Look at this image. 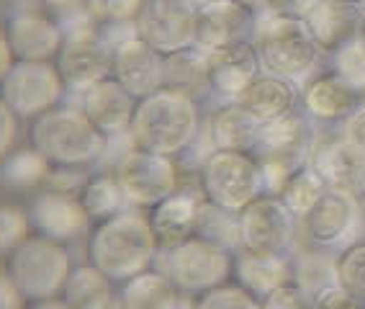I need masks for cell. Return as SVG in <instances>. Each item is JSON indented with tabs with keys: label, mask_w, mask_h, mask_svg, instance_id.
Masks as SVG:
<instances>
[{
	"label": "cell",
	"mask_w": 365,
	"mask_h": 309,
	"mask_svg": "<svg viewBox=\"0 0 365 309\" xmlns=\"http://www.w3.org/2000/svg\"><path fill=\"white\" fill-rule=\"evenodd\" d=\"M260 73L262 65L252 41L209 52L211 98H216L219 103L222 101H237Z\"/></svg>",
	"instance_id": "23"
},
{
	"label": "cell",
	"mask_w": 365,
	"mask_h": 309,
	"mask_svg": "<svg viewBox=\"0 0 365 309\" xmlns=\"http://www.w3.org/2000/svg\"><path fill=\"white\" fill-rule=\"evenodd\" d=\"M309 168L327 188L365 196V152L352 142L345 126L317 132Z\"/></svg>",
	"instance_id": "14"
},
{
	"label": "cell",
	"mask_w": 365,
	"mask_h": 309,
	"mask_svg": "<svg viewBox=\"0 0 365 309\" xmlns=\"http://www.w3.org/2000/svg\"><path fill=\"white\" fill-rule=\"evenodd\" d=\"M262 309H319V299L291 278L262 299Z\"/></svg>",
	"instance_id": "41"
},
{
	"label": "cell",
	"mask_w": 365,
	"mask_h": 309,
	"mask_svg": "<svg viewBox=\"0 0 365 309\" xmlns=\"http://www.w3.org/2000/svg\"><path fill=\"white\" fill-rule=\"evenodd\" d=\"M21 124H24V121L16 116L14 108H11V106L3 101V96H0V163L19 147Z\"/></svg>",
	"instance_id": "42"
},
{
	"label": "cell",
	"mask_w": 365,
	"mask_h": 309,
	"mask_svg": "<svg viewBox=\"0 0 365 309\" xmlns=\"http://www.w3.org/2000/svg\"><path fill=\"white\" fill-rule=\"evenodd\" d=\"M178 309H193V299H190V296H182V302L178 304Z\"/></svg>",
	"instance_id": "54"
},
{
	"label": "cell",
	"mask_w": 365,
	"mask_h": 309,
	"mask_svg": "<svg viewBox=\"0 0 365 309\" xmlns=\"http://www.w3.org/2000/svg\"><path fill=\"white\" fill-rule=\"evenodd\" d=\"M39 8L57 19L62 26L88 19V0H39Z\"/></svg>",
	"instance_id": "43"
},
{
	"label": "cell",
	"mask_w": 365,
	"mask_h": 309,
	"mask_svg": "<svg viewBox=\"0 0 365 309\" xmlns=\"http://www.w3.org/2000/svg\"><path fill=\"white\" fill-rule=\"evenodd\" d=\"M118 176V183L124 188L129 206L147 209L157 206L163 198L178 191L182 183V168L178 158L157 155L129 145L111 165Z\"/></svg>",
	"instance_id": "10"
},
{
	"label": "cell",
	"mask_w": 365,
	"mask_h": 309,
	"mask_svg": "<svg viewBox=\"0 0 365 309\" xmlns=\"http://www.w3.org/2000/svg\"><path fill=\"white\" fill-rule=\"evenodd\" d=\"M157 268H163L182 296H196L232 281L235 276V253L224 245L193 235L182 243L165 248L157 255Z\"/></svg>",
	"instance_id": "6"
},
{
	"label": "cell",
	"mask_w": 365,
	"mask_h": 309,
	"mask_svg": "<svg viewBox=\"0 0 365 309\" xmlns=\"http://www.w3.org/2000/svg\"><path fill=\"white\" fill-rule=\"evenodd\" d=\"M26 309H72L70 304L62 299V296H57V299H44V302H31Z\"/></svg>",
	"instance_id": "49"
},
{
	"label": "cell",
	"mask_w": 365,
	"mask_h": 309,
	"mask_svg": "<svg viewBox=\"0 0 365 309\" xmlns=\"http://www.w3.org/2000/svg\"><path fill=\"white\" fill-rule=\"evenodd\" d=\"M291 278H294L291 255H262V253L245 250V248L235 253V276H232V281L245 286L260 302L270 291L278 289L281 283L291 281Z\"/></svg>",
	"instance_id": "27"
},
{
	"label": "cell",
	"mask_w": 365,
	"mask_h": 309,
	"mask_svg": "<svg viewBox=\"0 0 365 309\" xmlns=\"http://www.w3.org/2000/svg\"><path fill=\"white\" fill-rule=\"evenodd\" d=\"M26 209L34 235L49 237L70 248L80 240H88L93 230V219L88 217L78 193L41 188L26 198Z\"/></svg>",
	"instance_id": "15"
},
{
	"label": "cell",
	"mask_w": 365,
	"mask_h": 309,
	"mask_svg": "<svg viewBox=\"0 0 365 309\" xmlns=\"http://www.w3.org/2000/svg\"><path fill=\"white\" fill-rule=\"evenodd\" d=\"M365 103L358 91H352L345 80L332 70H317L301 86L299 111L312 121L317 129H334L345 126L347 118Z\"/></svg>",
	"instance_id": "16"
},
{
	"label": "cell",
	"mask_w": 365,
	"mask_h": 309,
	"mask_svg": "<svg viewBox=\"0 0 365 309\" xmlns=\"http://www.w3.org/2000/svg\"><path fill=\"white\" fill-rule=\"evenodd\" d=\"M111 75L134 98H144L165 88V57L137 36L113 49Z\"/></svg>",
	"instance_id": "24"
},
{
	"label": "cell",
	"mask_w": 365,
	"mask_h": 309,
	"mask_svg": "<svg viewBox=\"0 0 365 309\" xmlns=\"http://www.w3.org/2000/svg\"><path fill=\"white\" fill-rule=\"evenodd\" d=\"M34 235L26 204L16 198H0V263Z\"/></svg>",
	"instance_id": "36"
},
{
	"label": "cell",
	"mask_w": 365,
	"mask_h": 309,
	"mask_svg": "<svg viewBox=\"0 0 365 309\" xmlns=\"http://www.w3.org/2000/svg\"><path fill=\"white\" fill-rule=\"evenodd\" d=\"M242 248L262 255H291L299 240V219L288 211L281 196L262 193L237 214Z\"/></svg>",
	"instance_id": "12"
},
{
	"label": "cell",
	"mask_w": 365,
	"mask_h": 309,
	"mask_svg": "<svg viewBox=\"0 0 365 309\" xmlns=\"http://www.w3.org/2000/svg\"><path fill=\"white\" fill-rule=\"evenodd\" d=\"M0 193H3V183H0Z\"/></svg>",
	"instance_id": "57"
},
{
	"label": "cell",
	"mask_w": 365,
	"mask_h": 309,
	"mask_svg": "<svg viewBox=\"0 0 365 309\" xmlns=\"http://www.w3.org/2000/svg\"><path fill=\"white\" fill-rule=\"evenodd\" d=\"M260 126V121L250 116L240 101H222L211 108L206 118V137L211 150L252 152Z\"/></svg>",
	"instance_id": "26"
},
{
	"label": "cell",
	"mask_w": 365,
	"mask_h": 309,
	"mask_svg": "<svg viewBox=\"0 0 365 309\" xmlns=\"http://www.w3.org/2000/svg\"><path fill=\"white\" fill-rule=\"evenodd\" d=\"M337 3H347V6H355L360 11H365V0H337Z\"/></svg>",
	"instance_id": "53"
},
{
	"label": "cell",
	"mask_w": 365,
	"mask_h": 309,
	"mask_svg": "<svg viewBox=\"0 0 365 309\" xmlns=\"http://www.w3.org/2000/svg\"><path fill=\"white\" fill-rule=\"evenodd\" d=\"M80 201H83L93 224L103 222L108 217H116L118 211L129 209L126 193L121 188V183H118V176L113 168H96V171H91L83 191H80Z\"/></svg>",
	"instance_id": "33"
},
{
	"label": "cell",
	"mask_w": 365,
	"mask_h": 309,
	"mask_svg": "<svg viewBox=\"0 0 365 309\" xmlns=\"http://www.w3.org/2000/svg\"><path fill=\"white\" fill-rule=\"evenodd\" d=\"M291 263H294V281L301 283L307 291H312L317 299L324 291L337 286V255H332L329 248L314 243L301 245L296 240Z\"/></svg>",
	"instance_id": "32"
},
{
	"label": "cell",
	"mask_w": 365,
	"mask_h": 309,
	"mask_svg": "<svg viewBox=\"0 0 365 309\" xmlns=\"http://www.w3.org/2000/svg\"><path fill=\"white\" fill-rule=\"evenodd\" d=\"M196 14L193 0H144L134 26L144 44L168 57L196 46Z\"/></svg>",
	"instance_id": "13"
},
{
	"label": "cell",
	"mask_w": 365,
	"mask_h": 309,
	"mask_svg": "<svg viewBox=\"0 0 365 309\" xmlns=\"http://www.w3.org/2000/svg\"><path fill=\"white\" fill-rule=\"evenodd\" d=\"M118 283H113L93 263H75L65 283L62 299L72 309H111L116 304Z\"/></svg>",
	"instance_id": "31"
},
{
	"label": "cell",
	"mask_w": 365,
	"mask_h": 309,
	"mask_svg": "<svg viewBox=\"0 0 365 309\" xmlns=\"http://www.w3.org/2000/svg\"><path fill=\"white\" fill-rule=\"evenodd\" d=\"M137 101L113 75L91 86L75 96V103L85 111L96 129L106 139H126L131 129V118L137 111Z\"/></svg>",
	"instance_id": "20"
},
{
	"label": "cell",
	"mask_w": 365,
	"mask_h": 309,
	"mask_svg": "<svg viewBox=\"0 0 365 309\" xmlns=\"http://www.w3.org/2000/svg\"><path fill=\"white\" fill-rule=\"evenodd\" d=\"M111 309H124V307H121V304H118V302H116V304H113V307H111Z\"/></svg>",
	"instance_id": "56"
},
{
	"label": "cell",
	"mask_w": 365,
	"mask_h": 309,
	"mask_svg": "<svg viewBox=\"0 0 365 309\" xmlns=\"http://www.w3.org/2000/svg\"><path fill=\"white\" fill-rule=\"evenodd\" d=\"M193 309H262V302L237 281H227L193 299Z\"/></svg>",
	"instance_id": "38"
},
{
	"label": "cell",
	"mask_w": 365,
	"mask_h": 309,
	"mask_svg": "<svg viewBox=\"0 0 365 309\" xmlns=\"http://www.w3.org/2000/svg\"><path fill=\"white\" fill-rule=\"evenodd\" d=\"M116 302L124 309H178L182 294L163 268L152 265L129 281L118 283Z\"/></svg>",
	"instance_id": "29"
},
{
	"label": "cell",
	"mask_w": 365,
	"mask_h": 309,
	"mask_svg": "<svg viewBox=\"0 0 365 309\" xmlns=\"http://www.w3.org/2000/svg\"><path fill=\"white\" fill-rule=\"evenodd\" d=\"M196 6H206V3H211V0H193Z\"/></svg>",
	"instance_id": "55"
},
{
	"label": "cell",
	"mask_w": 365,
	"mask_h": 309,
	"mask_svg": "<svg viewBox=\"0 0 365 309\" xmlns=\"http://www.w3.org/2000/svg\"><path fill=\"white\" fill-rule=\"evenodd\" d=\"M54 65L65 80L67 98H70L111 75L113 49L106 41L98 24L88 16L65 26V41Z\"/></svg>",
	"instance_id": "9"
},
{
	"label": "cell",
	"mask_w": 365,
	"mask_h": 309,
	"mask_svg": "<svg viewBox=\"0 0 365 309\" xmlns=\"http://www.w3.org/2000/svg\"><path fill=\"white\" fill-rule=\"evenodd\" d=\"M16 59L29 62H54L65 41V26L41 11L39 6H26L8 11L3 21Z\"/></svg>",
	"instance_id": "17"
},
{
	"label": "cell",
	"mask_w": 365,
	"mask_h": 309,
	"mask_svg": "<svg viewBox=\"0 0 365 309\" xmlns=\"http://www.w3.org/2000/svg\"><path fill=\"white\" fill-rule=\"evenodd\" d=\"M198 186L211 204L240 214L250 201L265 193L260 163L252 152L211 150L198 165Z\"/></svg>",
	"instance_id": "8"
},
{
	"label": "cell",
	"mask_w": 365,
	"mask_h": 309,
	"mask_svg": "<svg viewBox=\"0 0 365 309\" xmlns=\"http://www.w3.org/2000/svg\"><path fill=\"white\" fill-rule=\"evenodd\" d=\"M165 88L180 91L196 101L211 98L209 83V52L198 46L182 49V52L168 54L165 57Z\"/></svg>",
	"instance_id": "30"
},
{
	"label": "cell",
	"mask_w": 365,
	"mask_h": 309,
	"mask_svg": "<svg viewBox=\"0 0 365 309\" xmlns=\"http://www.w3.org/2000/svg\"><path fill=\"white\" fill-rule=\"evenodd\" d=\"M240 3H245V6L255 8V11H262L265 8V0H240Z\"/></svg>",
	"instance_id": "52"
},
{
	"label": "cell",
	"mask_w": 365,
	"mask_h": 309,
	"mask_svg": "<svg viewBox=\"0 0 365 309\" xmlns=\"http://www.w3.org/2000/svg\"><path fill=\"white\" fill-rule=\"evenodd\" d=\"M319 309H365V302H360L358 296L347 294L345 289L334 286V289L324 291L319 296Z\"/></svg>",
	"instance_id": "45"
},
{
	"label": "cell",
	"mask_w": 365,
	"mask_h": 309,
	"mask_svg": "<svg viewBox=\"0 0 365 309\" xmlns=\"http://www.w3.org/2000/svg\"><path fill=\"white\" fill-rule=\"evenodd\" d=\"M327 70L345 80L352 91H358L365 98V52L360 49L358 41L342 46L339 52L327 57Z\"/></svg>",
	"instance_id": "39"
},
{
	"label": "cell",
	"mask_w": 365,
	"mask_h": 309,
	"mask_svg": "<svg viewBox=\"0 0 365 309\" xmlns=\"http://www.w3.org/2000/svg\"><path fill=\"white\" fill-rule=\"evenodd\" d=\"M203 201H206V196H203L196 178V181H182L178 191H173L157 206H152L150 222L157 243H160V250L173 248V245L196 235Z\"/></svg>",
	"instance_id": "21"
},
{
	"label": "cell",
	"mask_w": 365,
	"mask_h": 309,
	"mask_svg": "<svg viewBox=\"0 0 365 309\" xmlns=\"http://www.w3.org/2000/svg\"><path fill=\"white\" fill-rule=\"evenodd\" d=\"M358 44H360V49L365 52V11H363V16H360V26H358Z\"/></svg>",
	"instance_id": "51"
},
{
	"label": "cell",
	"mask_w": 365,
	"mask_h": 309,
	"mask_svg": "<svg viewBox=\"0 0 365 309\" xmlns=\"http://www.w3.org/2000/svg\"><path fill=\"white\" fill-rule=\"evenodd\" d=\"M337 286L365 302V240L345 245L337 253Z\"/></svg>",
	"instance_id": "37"
},
{
	"label": "cell",
	"mask_w": 365,
	"mask_h": 309,
	"mask_svg": "<svg viewBox=\"0 0 365 309\" xmlns=\"http://www.w3.org/2000/svg\"><path fill=\"white\" fill-rule=\"evenodd\" d=\"M3 263L29 304L62 296L67 278L75 268L70 245L41 235L24 240Z\"/></svg>",
	"instance_id": "7"
},
{
	"label": "cell",
	"mask_w": 365,
	"mask_h": 309,
	"mask_svg": "<svg viewBox=\"0 0 365 309\" xmlns=\"http://www.w3.org/2000/svg\"><path fill=\"white\" fill-rule=\"evenodd\" d=\"M363 11L337 0H314L312 6L301 14L309 29L314 46L319 49L322 57L339 52L342 46L358 41V26Z\"/></svg>",
	"instance_id": "22"
},
{
	"label": "cell",
	"mask_w": 365,
	"mask_h": 309,
	"mask_svg": "<svg viewBox=\"0 0 365 309\" xmlns=\"http://www.w3.org/2000/svg\"><path fill=\"white\" fill-rule=\"evenodd\" d=\"M314 0H265L267 11H278V14H296L301 16L312 6Z\"/></svg>",
	"instance_id": "47"
},
{
	"label": "cell",
	"mask_w": 365,
	"mask_h": 309,
	"mask_svg": "<svg viewBox=\"0 0 365 309\" xmlns=\"http://www.w3.org/2000/svg\"><path fill=\"white\" fill-rule=\"evenodd\" d=\"M196 235L206 237V240H214V243L229 248L232 253H237L242 248L240 217H237L235 211H227L222 206L211 204V201H203L201 214H198Z\"/></svg>",
	"instance_id": "34"
},
{
	"label": "cell",
	"mask_w": 365,
	"mask_h": 309,
	"mask_svg": "<svg viewBox=\"0 0 365 309\" xmlns=\"http://www.w3.org/2000/svg\"><path fill=\"white\" fill-rule=\"evenodd\" d=\"M317 132L319 129L301 111H294L260 126L252 155L260 163L265 193L278 196L288 178L296 171H301L304 165H309Z\"/></svg>",
	"instance_id": "5"
},
{
	"label": "cell",
	"mask_w": 365,
	"mask_h": 309,
	"mask_svg": "<svg viewBox=\"0 0 365 309\" xmlns=\"http://www.w3.org/2000/svg\"><path fill=\"white\" fill-rule=\"evenodd\" d=\"M327 186L319 181V176L309 168V165H304L301 171H296L294 176L288 178L286 186L281 188V201L288 206V211L294 214L296 219H304L309 214V209H312L317 201H319V196L324 193Z\"/></svg>",
	"instance_id": "35"
},
{
	"label": "cell",
	"mask_w": 365,
	"mask_h": 309,
	"mask_svg": "<svg viewBox=\"0 0 365 309\" xmlns=\"http://www.w3.org/2000/svg\"><path fill=\"white\" fill-rule=\"evenodd\" d=\"M0 6H6L8 11H16V8L39 6V0H0Z\"/></svg>",
	"instance_id": "50"
},
{
	"label": "cell",
	"mask_w": 365,
	"mask_h": 309,
	"mask_svg": "<svg viewBox=\"0 0 365 309\" xmlns=\"http://www.w3.org/2000/svg\"><path fill=\"white\" fill-rule=\"evenodd\" d=\"M360 196L339 188H324L319 201L309 209V214L299 222V237L322 248L350 245L347 237L358 224Z\"/></svg>",
	"instance_id": "19"
},
{
	"label": "cell",
	"mask_w": 365,
	"mask_h": 309,
	"mask_svg": "<svg viewBox=\"0 0 365 309\" xmlns=\"http://www.w3.org/2000/svg\"><path fill=\"white\" fill-rule=\"evenodd\" d=\"M26 142L54 168L96 171L108 152V139L96 129L78 103H59L52 111L29 121Z\"/></svg>",
	"instance_id": "3"
},
{
	"label": "cell",
	"mask_w": 365,
	"mask_h": 309,
	"mask_svg": "<svg viewBox=\"0 0 365 309\" xmlns=\"http://www.w3.org/2000/svg\"><path fill=\"white\" fill-rule=\"evenodd\" d=\"M0 96L21 121H34L67 101V86L54 62L16 59L0 83Z\"/></svg>",
	"instance_id": "11"
},
{
	"label": "cell",
	"mask_w": 365,
	"mask_h": 309,
	"mask_svg": "<svg viewBox=\"0 0 365 309\" xmlns=\"http://www.w3.org/2000/svg\"><path fill=\"white\" fill-rule=\"evenodd\" d=\"M54 165L34 145H19L0 163V183L3 193L14 198H29L46 186V178Z\"/></svg>",
	"instance_id": "28"
},
{
	"label": "cell",
	"mask_w": 365,
	"mask_h": 309,
	"mask_svg": "<svg viewBox=\"0 0 365 309\" xmlns=\"http://www.w3.org/2000/svg\"><path fill=\"white\" fill-rule=\"evenodd\" d=\"M257 14L260 11L240 0H211L206 6H198L196 46L203 52H216L224 46L252 41Z\"/></svg>",
	"instance_id": "18"
},
{
	"label": "cell",
	"mask_w": 365,
	"mask_h": 309,
	"mask_svg": "<svg viewBox=\"0 0 365 309\" xmlns=\"http://www.w3.org/2000/svg\"><path fill=\"white\" fill-rule=\"evenodd\" d=\"M201 129V101L173 88H160L137 101L129 139L134 147L180 160L193 150Z\"/></svg>",
	"instance_id": "2"
},
{
	"label": "cell",
	"mask_w": 365,
	"mask_h": 309,
	"mask_svg": "<svg viewBox=\"0 0 365 309\" xmlns=\"http://www.w3.org/2000/svg\"><path fill=\"white\" fill-rule=\"evenodd\" d=\"M345 132L350 134V139H352V142H355V145H358L360 150L365 152V103L360 106L358 111L352 113L350 118H347Z\"/></svg>",
	"instance_id": "46"
},
{
	"label": "cell",
	"mask_w": 365,
	"mask_h": 309,
	"mask_svg": "<svg viewBox=\"0 0 365 309\" xmlns=\"http://www.w3.org/2000/svg\"><path fill=\"white\" fill-rule=\"evenodd\" d=\"M14 62H16V54H14V49H11V41H8L6 26L0 24V83H3V78L8 75V70L14 67Z\"/></svg>",
	"instance_id": "48"
},
{
	"label": "cell",
	"mask_w": 365,
	"mask_h": 309,
	"mask_svg": "<svg viewBox=\"0 0 365 309\" xmlns=\"http://www.w3.org/2000/svg\"><path fill=\"white\" fill-rule=\"evenodd\" d=\"M160 255L150 211L129 206L116 217L93 224L85 240V260L93 263L113 283H124L131 276L152 268Z\"/></svg>",
	"instance_id": "1"
},
{
	"label": "cell",
	"mask_w": 365,
	"mask_h": 309,
	"mask_svg": "<svg viewBox=\"0 0 365 309\" xmlns=\"http://www.w3.org/2000/svg\"><path fill=\"white\" fill-rule=\"evenodd\" d=\"M26 296L21 294L14 276L8 273L6 263H0V309H26Z\"/></svg>",
	"instance_id": "44"
},
{
	"label": "cell",
	"mask_w": 365,
	"mask_h": 309,
	"mask_svg": "<svg viewBox=\"0 0 365 309\" xmlns=\"http://www.w3.org/2000/svg\"><path fill=\"white\" fill-rule=\"evenodd\" d=\"M237 101L247 108L250 116H255L260 124H267V121H275V118L299 111L301 91L294 80L262 70Z\"/></svg>",
	"instance_id": "25"
},
{
	"label": "cell",
	"mask_w": 365,
	"mask_h": 309,
	"mask_svg": "<svg viewBox=\"0 0 365 309\" xmlns=\"http://www.w3.org/2000/svg\"><path fill=\"white\" fill-rule=\"evenodd\" d=\"M252 46L265 73L294 80L296 86H304L317 73L322 57L301 16L278 14L267 8L257 14Z\"/></svg>",
	"instance_id": "4"
},
{
	"label": "cell",
	"mask_w": 365,
	"mask_h": 309,
	"mask_svg": "<svg viewBox=\"0 0 365 309\" xmlns=\"http://www.w3.org/2000/svg\"><path fill=\"white\" fill-rule=\"evenodd\" d=\"M144 0H88V16L98 26L108 24H131L137 21Z\"/></svg>",
	"instance_id": "40"
}]
</instances>
